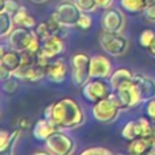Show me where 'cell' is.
Here are the masks:
<instances>
[{"label": "cell", "mask_w": 155, "mask_h": 155, "mask_svg": "<svg viewBox=\"0 0 155 155\" xmlns=\"http://www.w3.org/2000/svg\"><path fill=\"white\" fill-rule=\"evenodd\" d=\"M13 76L19 81L25 82H36L46 78V68L39 64L33 65H21L13 71Z\"/></svg>", "instance_id": "cell-12"}, {"label": "cell", "mask_w": 155, "mask_h": 155, "mask_svg": "<svg viewBox=\"0 0 155 155\" xmlns=\"http://www.w3.org/2000/svg\"><path fill=\"white\" fill-rule=\"evenodd\" d=\"M114 92H115V94H116L122 109H131V108H134L138 104L143 103L133 80L121 85Z\"/></svg>", "instance_id": "cell-10"}, {"label": "cell", "mask_w": 155, "mask_h": 155, "mask_svg": "<svg viewBox=\"0 0 155 155\" xmlns=\"http://www.w3.org/2000/svg\"><path fill=\"white\" fill-rule=\"evenodd\" d=\"M46 149L53 155H70L75 150V140L64 132V130H56L45 140Z\"/></svg>", "instance_id": "cell-5"}, {"label": "cell", "mask_w": 155, "mask_h": 155, "mask_svg": "<svg viewBox=\"0 0 155 155\" xmlns=\"http://www.w3.org/2000/svg\"><path fill=\"white\" fill-rule=\"evenodd\" d=\"M73 1L76 4V6L80 8L81 12L91 13L98 7L96 4V0H73Z\"/></svg>", "instance_id": "cell-26"}, {"label": "cell", "mask_w": 155, "mask_h": 155, "mask_svg": "<svg viewBox=\"0 0 155 155\" xmlns=\"http://www.w3.org/2000/svg\"><path fill=\"white\" fill-rule=\"evenodd\" d=\"M10 138H11V132L2 130L0 133V151H1V154L6 153V149L10 143Z\"/></svg>", "instance_id": "cell-33"}, {"label": "cell", "mask_w": 155, "mask_h": 155, "mask_svg": "<svg viewBox=\"0 0 155 155\" xmlns=\"http://www.w3.org/2000/svg\"><path fill=\"white\" fill-rule=\"evenodd\" d=\"M153 122L149 117H139L131 120L121 130V137L126 140H133L139 137H151Z\"/></svg>", "instance_id": "cell-8"}, {"label": "cell", "mask_w": 155, "mask_h": 155, "mask_svg": "<svg viewBox=\"0 0 155 155\" xmlns=\"http://www.w3.org/2000/svg\"><path fill=\"white\" fill-rule=\"evenodd\" d=\"M128 153L133 155H144L154 154V143L151 137H139L133 140H130Z\"/></svg>", "instance_id": "cell-18"}, {"label": "cell", "mask_w": 155, "mask_h": 155, "mask_svg": "<svg viewBox=\"0 0 155 155\" xmlns=\"http://www.w3.org/2000/svg\"><path fill=\"white\" fill-rule=\"evenodd\" d=\"M80 8L76 6L74 1L70 0H62L57 6L54 12L52 13L62 24L67 25L68 28L78 25V21L81 16Z\"/></svg>", "instance_id": "cell-9"}, {"label": "cell", "mask_w": 155, "mask_h": 155, "mask_svg": "<svg viewBox=\"0 0 155 155\" xmlns=\"http://www.w3.org/2000/svg\"><path fill=\"white\" fill-rule=\"evenodd\" d=\"M154 59H155V57H154Z\"/></svg>", "instance_id": "cell-44"}, {"label": "cell", "mask_w": 155, "mask_h": 155, "mask_svg": "<svg viewBox=\"0 0 155 155\" xmlns=\"http://www.w3.org/2000/svg\"><path fill=\"white\" fill-rule=\"evenodd\" d=\"M33 2H38V4H41V2H45V1H48V0H31Z\"/></svg>", "instance_id": "cell-41"}, {"label": "cell", "mask_w": 155, "mask_h": 155, "mask_svg": "<svg viewBox=\"0 0 155 155\" xmlns=\"http://www.w3.org/2000/svg\"><path fill=\"white\" fill-rule=\"evenodd\" d=\"M122 107L115 92H113L107 98H103L99 102L93 103L91 113L96 121L102 122V124H109V122H113L117 117Z\"/></svg>", "instance_id": "cell-3"}, {"label": "cell", "mask_w": 155, "mask_h": 155, "mask_svg": "<svg viewBox=\"0 0 155 155\" xmlns=\"http://www.w3.org/2000/svg\"><path fill=\"white\" fill-rule=\"evenodd\" d=\"M5 1H6V0H1V1H0V7H1V6L5 4Z\"/></svg>", "instance_id": "cell-43"}, {"label": "cell", "mask_w": 155, "mask_h": 155, "mask_svg": "<svg viewBox=\"0 0 155 155\" xmlns=\"http://www.w3.org/2000/svg\"><path fill=\"white\" fill-rule=\"evenodd\" d=\"M126 24L125 15L119 8H107L102 16L103 30L113 33H122Z\"/></svg>", "instance_id": "cell-11"}, {"label": "cell", "mask_w": 155, "mask_h": 155, "mask_svg": "<svg viewBox=\"0 0 155 155\" xmlns=\"http://www.w3.org/2000/svg\"><path fill=\"white\" fill-rule=\"evenodd\" d=\"M144 18L148 21V22H151V23H155V0L153 2H150L145 8L144 11L142 12Z\"/></svg>", "instance_id": "cell-34"}, {"label": "cell", "mask_w": 155, "mask_h": 155, "mask_svg": "<svg viewBox=\"0 0 155 155\" xmlns=\"http://www.w3.org/2000/svg\"><path fill=\"white\" fill-rule=\"evenodd\" d=\"M18 81L19 80L15 76H11L6 80H2V91L7 94H15L19 88Z\"/></svg>", "instance_id": "cell-25"}, {"label": "cell", "mask_w": 155, "mask_h": 155, "mask_svg": "<svg viewBox=\"0 0 155 155\" xmlns=\"http://www.w3.org/2000/svg\"><path fill=\"white\" fill-rule=\"evenodd\" d=\"M145 103H147V108H145L147 116L150 120H155V98H153Z\"/></svg>", "instance_id": "cell-36"}, {"label": "cell", "mask_w": 155, "mask_h": 155, "mask_svg": "<svg viewBox=\"0 0 155 155\" xmlns=\"http://www.w3.org/2000/svg\"><path fill=\"white\" fill-rule=\"evenodd\" d=\"M78 27L82 30H88L92 27V17L87 12H82L78 21Z\"/></svg>", "instance_id": "cell-30"}, {"label": "cell", "mask_w": 155, "mask_h": 155, "mask_svg": "<svg viewBox=\"0 0 155 155\" xmlns=\"http://www.w3.org/2000/svg\"><path fill=\"white\" fill-rule=\"evenodd\" d=\"M81 155H111V151L103 147H91L80 153Z\"/></svg>", "instance_id": "cell-29"}, {"label": "cell", "mask_w": 155, "mask_h": 155, "mask_svg": "<svg viewBox=\"0 0 155 155\" xmlns=\"http://www.w3.org/2000/svg\"><path fill=\"white\" fill-rule=\"evenodd\" d=\"M12 17H13V22H15L16 27H24V28H29V29H33L36 27L35 18L33 16H30L28 13L27 8L23 6H21V8Z\"/></svg>", "instance_id": "cell-21"}, {"label": "cell", "mask_w": 155, "mask_h": 155, "mask_svg": "<svg viewBox=\"0 0 155 155\" xmlns=\"http://www.w3.org/2000/svg\"><path fill=\"white\" fill-rule=\"evenodd\" d=\"M19 8H21V5H19L16 0H6L5 4L1 6V10H0V11H6V12H8L10 15L13 16Z\"/></svg>", "instance_id": "cell-31"}, {"label": "cell", "mask_w": 155, "mask_h": 155, "mask_svg": "<svg viewBox=\"0 0 155 155\" xmlns=\"http://www.w3.org/2000/svg\"><path fill=\"white\" fill-rule=\"evenodd\" d=\"M154 0H120V6L130 13L143 12L144 8Z\"/></svg>", "instance_id": "cell-22"}, {"label": "cell", "mask_w": 155, "mask_h": 155, "mask_svg": "<svg viewBox=\"0 0 155 155\" xmlns=\"http://www.w3.org/2000/svg\"><path fill=\"white\" fill-rule=\"evenodd\" d=\"M153 122V132H151V137H155V120H151Z\"/></svg>", "instance_id": "cell-40"}, {"label": "cell", "mask_w": 155, "mask_h": 155, "mask_svg": "<svg viewBox=\"0 0 155 155\" xmlns=\"http://www.w3.org/2000/svg\"><path fill=\"white\" fill-rule=\"evenodd\" d=\"M0 75H1V81H2V80H6V79L13 76V73L11 70H8L7 68L0 65Z\"/></svg>", "instance_id": "cell-38"}, {"label": "cell", "mask_w": 155, "mask_h": 155, "mask_svg": "<svg viewBox=\"0 0 155 155\" xmlns=\"http://www.w3.org/2000/svg\"><path fill=\"white\" fill-rule=\"evenodd\" d=\"M34 31H35L36 36L40 39L41 42H42L44 40H46L48 36H51V33H50L47 22H41V23L36 24V27L34 28Z\"/></svg>", "instance_id": "cell-28"}, {"label": "cell", "mask_w": 155, "mask_h": 155, "mask_svg": "<svg viewBox=\"0 0 155 155\" xmlns=\"http://www.w3.org/2000/svg\"><path fill=\"white\" fill-rule=\"evenodd\" d=\"M154 38H155V33H154L151 29H145V30H143V31L139 34L138 41H139V44H140L142 47L148 48V47L150 46L151 41L154 40Z\"/></svg>", "instance_id": "cell-27"}, {"label": "cell", "mask_w": 155, "mask_h": 155, "mask_svg": "<svg viewBox=\"0 0 155 155\" xmlns=\"http://www.w3.org/2000/svg\"><path fill=\"white\" fill-rule=\"evenodd\" d=\"M90 59H91V57L85 52L74 53L70 57L71 81L76 87H82L91 79Z\"/></svg>", "instance_id": "cell-4"}, {"label": "cell", "mask_w": 155, "mask_h": 155, "mask_svg": "<svg viewBox=\"0 0 155 155\" xmlns=\"http://www.w3.org/2000/svg\"><path fill=\"white\" fill-rule=\"evenodd\" d=\"M46 22H47V25H48L51 35H57V36H61L63 39L68 35V27L62 24L53 15H51L50 18Z\"/></svg>", "instance_id": "cell-24"}, {"label": "cell", "mask_w": 155, "mask_h": 155, "mask_svg": "<svg viewBox=\"0 0 155 155\" xmlns=\"http://www.w3.org/2000/svg\"><path fill=\"white\" fill-rule=\"evenodd\" d=\"M113 73V67L110 61L102 54H94L90 59V75L91 78L109 79Z\"/></svg>", "instance_id": "cell-13"}, {"label": "cell", "mask_w": 155, "mask_h": 155, "mask_svg": "<svg viewBox=\"0 0 155 155\" xmlns=\"http://www.w3.org/2000/svg\"><path fill=\"white\" fill-rule=\"evenodd\" d=\"M8 38V46L16 51H30V52H39L41 48V41L36 36L35 31L29 28L17 27L15 28Z\"/></svg>", "instance_id": "cell-2"}, {"label": "cell", "mask_w": 155, "mask_h": 155, "mask_svg": "<svg viewBox=\"0 0 155 155\" xmlns=\"http://www.w3.org/2000/svg\"><path fill=\"white\" fill-rule=\"evenodd\" d=\"M19 136H21V130H19L18 127L11 132L10 143H8V147H7V149H6V153H5V154H12V153H13V149H15V147H16V144H17L18 139H19Z\"/></svg>", "instance_id": "cell-32"}, {"label": "cell", "mask_w": 155, "mask_h": 155, "mask_svg": "<svg viewBox=\"0 0 155 155\" xmlns=\"http://www.w3.org/2000/svg\"><path fill=\"white\" fill-rule=\"evenodd\" d=\"M96 4L99 8H103V10H107V8H110L114 4V0H96Z\"/></svg>", "instance_id": "cell-37"}, {"label": "cell", "mask_w": 155, "mask_h": 155, "mask_svg": "<svg viewBox=\"0 0 155 155\" xmlns=\"http://www.w3.org/2000/svg\"><path fill=\"white\" fill-rule=\"evenodd\" d=\"M13 25H15V22H13L12 15H10L6 11H0V34H1V38L8 36L10 33L15 29Z\"/></svg>", "instance_id": "cell-23"}, {"label": "cell", "mask_w": 155, "mask_h": 155, "mask_svg": "<svg viewBox=\"0 0 155 155\" xmlns=\"http://www.w3.org/2000/svg\"><path fill=\"white\" fill-rule=\"evenodd\" d=\"M22 64V53L19 51H16L13 48L5 50L1 47V54H0V65L7 68L12 73L19 68Z\"/></svg>", "instance_id": "cell-17"}, {"label": "cell", "mask_w": 155, "mask_h": 155, "mask_svg": "<svg viewBox=\"0 0 155 155\" xmlns=\"http://www.w3.org/2000/svg\"><path fill=\"white\" fill-rule=\"evenodd\" d=\"M99 45L109 56L119 57L126 53L128 48V40L121 33L103 30L99 34Z\"/></svg>", "instance_id": "cell-6"}, {"label": "cell", "mask_w": 155, "mask_h": 155, "mask_svg": "<svg viewBox=\"0 0 155 155\" xmlns=\"http://www.w3.org/2000/svg\"><path fill=\"white\" fill-rule=\"evenodd\" d=\"M153 138V143H154V154H155V137H151Z\"/></svg>", "instance_id": "cell-42"}, {"label": "cell", "mask_w": 155, "mask_h": 155, "mask_svg": "<svg viewBox=\"0 0 155 155\" xmlns=\"http://www.w3.org/2000/svg\"><path fill=\"white\" fill-rule=\"evenodd\" d=\"M44 117L48 119L58 130H73L82 126L86 121L82 108L70 97H63L47 105Z\"/></svg>", "instance_id": "cell-1"}, {"label": "cell", "mask_w": 155, "mask_h": 155, "mask_svg": "<svg viewBox=\"0 0 155 155\" xmlns=\"http://www.w3.org/2000/svg\"><path fill=\"white\" fill-rule=\"evenodd\" d=\"M68 74V64L67 62L58 57L51 59V62L46 67V78L54 84L63 82Z\"/></svg>", "instance_id": "cell-15"}, {"label": "cell", "mask_w": 155, "mask_h": 155, "mask_svg": "<svg viewBox=\"0 0 155 155\" xmlns=\"http://www.w3.org/2000/svg\"><path fill=\"white\" fill-rule=\"evenodd\" d=\"M114 92L111 85L107 79L99 78H91L84 86H82V96L86 101L91 103L99 102L103 98H107Z\"/></svg>", "instance_id": "cell-7"}, {"label": "cell", "mask_w": 155, "mask_h": 155, "mask_svg": "<svg viewBox=\"0 0 155 155\" xmlns=\"http://www.w3.org/2000/svg\"><path fill=\"white\" fill-rule=\"evenodd\" d=\"M33 122L29 117H25V116H21L18 120H17V127L19 130H29V128H33Z\"/></svg>", "instance_id": "cell-35"}, {"label": "cell", "mask_w": 155, "mask_h": 155, "mask_svg": "<svg viewBox=\"0 0 155 155\" xmlns=\"http://www.w3.org/2000/svg\"><path fill=\"white\" fill-rule=\"evenodd\" d=\"M56 130H58L48 119L42 117L38 120L33 126V137L40 142H45L51 133H53Z\"/></svg>", "instance_id": "cell-19"}, {"label": "cell", "mask_w": 155, "mask_h": 155, "mask_svg": "<svg viewBox=\"0 0 155 155\" xmlns=\"http://www.w3.org/2000/svg\"><path fill=\"white\" fill-rule=\"evenodd\" d=\"M133 82L139 92L142 102H148L155 98V80L144 74H134Z\"/></svg>", "instance_id": "cell-14"}, {"label": "cell", "mask_w": 155, "mask_h": 155, "mask_svg": "<svg viewBox=\"0 0 155 155\" xmlns=\"http://www.w3.org/2000/svg\"><path fill=\"white\" fill-rule=\"evenodd\" d=\"M133 73L127 68H117L113 70V73L109 76V82L114 91H116L121 85L132 81L133 80Z\"/></svg>", "instance_id": "cell-20"}, {"label": "cell", "mask_w": 155, "mask_h": 155, "mask_svg": "<svg viewBox=\"0 0 155 155\" xmlns=\"http://www.w3.org/2000/svg\"><path fill=\"white\" fill-rule=\"evenodd\" d=\"M148 51L150 52V54H151L153 57H155V38H154V40L151 41L150 46L148 47Z\"/></svg>", "instance_id": "cell-39"}, {"label": "cell", "mask_w": 155, "mask_h": 155, "mask_svg": "<svg viewBox=\"0 0 155 155\" xmlns=\"http://www.w3.org/2000/svg\"><path fill=\"white\" fill-rule=\"evenodd\" d=\"M64 48H65V44H64L63 38L57 36V35H51L41 42V51L50 59L58 57L61 53H63Z\"/></svg>", "instance_id": "cell-16"}]
</instances>
